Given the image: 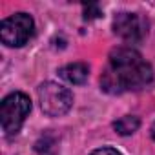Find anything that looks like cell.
Masks as SVG:
<instances>
[{
	"instance_id": "obj_3",
	"label": "cell",
	"mask_w": 155,
	"mask_h": 155,
	"mask_svg": "<svg viewBox=\"0 0 155 155\" xmlns=\"http://www.w3.org/2000/svg\"><path fill=\"white\" fill-rule=\"evenodd\" d=\"M38 102L46 115L49 117H60L69 111L73 104V95L68 88L57 84V82H44L38 88Z\"/></svg>"
},
{
	"instance_id": "obj_4",
	"label": "cell",
	"mask_w": 155,
	"mask_h": 155,
	"mask_svg": "<svg viewBox=\"0 0 155 155\" xmlns=\"http://www.w3.org/2000/svg\"><path fill=\"white\" fill-rule=\"evenodd\" d=\"M35 29V22L28 13H15L2 20L0 24V38L9 48H20L24 46Z\"/></svg>"
},
{
	"instance_id": "obj_2",
	"label": "cell",
	"mask_w": 155,
	"mask_h": 155,
	"mask_svg": "<svg viewBox=\"0 0 155 155\" xmlns=\"http://www.w3.org/2000/svg\"><path fill=\"white\" fill-rule=\"evenodd\" d=\"M31 111V101L28 95L15 91L11 95H8L2 101L0 106V120H2V130L8 137L17 135L18 130L22 128L26 117Z\"/></svg>"
},
{
	"instance_id": "obj_5",
	"label": "cell",
	"mask_w": 155,
	"mask_h": 155,
	"mask_svg": "<svg viewBox=\"0 0 155 155\" xmlns=\"http://www.w3.org/2000/svg\"><path fill=\"white\" fill-rule=\"evenodd\" d=\"M113 31L126 42H139L148 33V22L137 13H119L113 20Z\"/></svg>"
},
{
	"instance_id": "obj_10",
	"label": "cell",
	"mask_w": 155,
	"mask_h": 155,
	"mask_svg": "<svg viewBox=\"0 0 155 155\" xmlns=\"http://www.w3.org/2000/svg\"><path fill=\"white\" fill-rule=\"evenodd\" d=\"M91 155H120V153L113 148H101V150H95Z\"/></svg>"
},
{
	"instance_id": "obj_9",
	"label": "cell",
	"mask_w": 155,
	"mask_h": 155,
	"mask_svg": "<svg viewBox=\"0 0 155 155\" xmlns=\"http://www.w3.org/2000/svg\"><path fill=\"white\" fill-rule=\"evenodd\" d=\"M102 13H101V8L97 4H88L84 6V17L86 18H99Z\"/></svg>"
},
{
	"instance_id": "obj_11",
	"label": "cell",
	"mask_w": 155,
	"mask_h": 155,
	"mask_svg": "<svg viewBox=\"0 0 155 155\" xmlns=\"http://www.w3.org/2000/svg\"><path fill=\"white\" fill-rule=\"evenodd\" d=\"M151 137H153V140H155V122H153V126H151Z\"/></svg>"
},
{
	"instance_id": "obj_7",
	"label": "cell",
	"mask_w": 155,
	"mask_h": 155,
	"mask_svg": "<svg viewBox=\"0 0 155 155\" xmlns=\"http://www.w3.org/2000/svg\"><path fill=\"white\" fill-rule=\"evenodd\" d=\"M139 126H140V120L137 117H133V115L120 117L119 120L113 122V130L117 133H120V135H131V133H135L139 130Z\"/></svg>"
},
{
	"instance_id": "obj_1",
	"label": "cell",
	"mask_w": 155,
	"mask_h": 155,
	"mask_svg": "<svg viewBox=\"0 0 155 155\" xmlns=\"http://www.w3.org/2000/svg\"><path fill=\"white\" fill-rule=\"evenodd\" d=\"M153 81L151 66L131 48H117L110 53L101 86L108 93L137 91Z\"/></svg>"
},
{
	"instance_id": "obj_8",
	"label": "cell",
	"mask_w": 155,
	"mask_h": 155,
	"mask_svg": "<svg viewBox=\"0 0 155 155\" xmlns=\"http://www.w3.org/2000/svg\"><path fill=\"white\" fill-rule=\"evenodd\" d=\"M35 150L38 151V155H55V151H57V140H55V137H51V135L42 137L35 144Z\"/></svg>"
},
{
	"instance_id": "obj_6",
	"label": "cell",
	"mask_w": 155,
	"mask_h": 155,
	"mask_svg": "<svg viewBox=\"0 0 155 155\" xmlns=\"http://www.w3.org/2000/svg\"><path fill=\"white\" fill-rule=\"evenodd\" d=\"M58 75L69 84H84L88 81L90 68L84 62H73V64H68V66L60 68Z\"/></svg>"
}]
</instances>
